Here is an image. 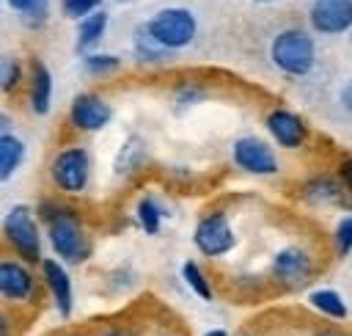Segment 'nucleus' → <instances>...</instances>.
I'll return each instance as SVG.
<instances>
[{
  "label": "nucleus",
  "mask_w": 352,
  "mask_h": 336,
  "mask_svg": "<svg viewBox=\"0 0 352 336\" xmlns=\"http://www.w3.org/2000/svg\"><path fill=\"white\" fill-rule=\"evenodd\" d=\"M0 336H16V317L0 306Z\"/></svg>",
  "instance_id": "30"
},
{
  "label": "nucleus",
  "mask_w": 352,
  "mask_h": 336,
  "mask_svg": "<svg viewBox=\"0 0 352 336\" xmlns=\"http://www.w3.org/2000/svg\"><path fill=\"white\" fill-rule=\"evenodd\" d=\"M330 245L338 259L352 256V215H341L330 231Z\"/></svg>",
  "instance_id": "25"
},
{
  "label": "nucleus",
  "mask_w": 352,
  "mask_h": 336,
  "mask_svg": "<svg viewBox=\"0 0 352 336\" xmlns=\"http://www.w3.org/2000/svg\"><path fill=\"white\" fill-rule=\"evenodd\" d=\"M22 77H25L22 63H19L14 55L0 52V91H3V94L16 91V85L22 83Z\"/></svg>",
  "instance_id": "26"
},
{
  "label": "nucleus",
  "mask_w": 352,
  "mask_h": 336,
  "mask_svg": "<svg viewBox=\"0 0 352 336\" xmlns=\"http://www.w3.org/2000/svg\"><path fill=\"white\" fill-rule=\"evenodd\" d=\"M28 157V143L16 132H3L0 135V185L11 182L19 168L25 165Z\"/></svg>",
  "instance_id": "19"
},
{
  "label": "nucleus",
  "mask_w": 352,
  "mask_h": 336,
  "mask_svg": "<svg viewBox=\"0 0 352 336\" xmlns=\"http://www.w3.org/2000/svg\"><path fill=\"white\" fill-rule=\"evenodd\" d=\"M132 52L140 63H165L170 58V52L165 47H160L151 33L146 30V25H138L135 33H132Z\"/></svg>",
  "instance_id": "22"
},
{
  "label": "nucleus",
  "mask_w": 352,
  "mask_h": 336,
  "mask_svg": "<svg viewBox=\"0 0 352 336\" xmlns=\"http://www.w3.org/2000/svg\"><path fill=\"white\" fill-rule=\"evenodd\" d=\"M270 61L286 77H305L316 66V41L305 28H283L270 41Z\"/></svg>",
  "instance_id": "4"
},
{
  "label": "nucleus",
  "mask_w": 352,
  "mask_h": 336,
  "mask_svg": "<svg viewBox=\"0 0 352 336\" xmlns=\"http://www.w3.org/2000/svg\"><path fill=\"white\" fill-rule=\"evenodd\" d=\"M162 336H179V333H162Z\"/></svg>",
  "instance_id": "38"
},
{
  "label": "nucleus",
  "mask_w": 352,
  "mask_h": 336,
  "mask_svg": "<svg viewBox=\"0 0 352 336\" xmlns=\"http://www.w3.org/2000/svg\"><path fill=\"white\" fill-rule=\"evenodd\" d=\"M99 8H102V0H60L63 17H69V19H74V22L85 19L88 14H94V11H99Z\"/></svg>",
  "instance_id": "27"
},
{
  "label": "nucleus",
  "mask_w": 352,
  "mask_h": 336,
  "mask_svg": "<svg viewBox=\"0 0 352 336\" xmlns=\"http://www.w3.org/2000/svg\"><path fill=\"white\" fill-rule=\"evenodd\" d=\"M270 281L280 289V292H300L308 289L314 275L319 273V262L316 253L302 245V242H289L283 248H278L270 259Z\"/></svg>",
  "instance_id": "5"
},
{
  "label": "nucleus",
  "mask_w": 352,
  "mask_h": 336,
  "mask_svg": "<svg viewBox=\"0 0 352 336\" xmlns=\"http://www.w3.org/2000/svg\"><path fill=\"white\" fill-rule=\"evenodd\" d=\"M305 306L327 325H344L352 317L346 297L336 286H311L305 292Z\"/></svg>",
  "instance_id": "14"
},
{
  "label": "nucleus",
  "mask_w": 352,
  "mask_h": 336,
  "mask_svg": "<svg viewBox=\"0 0 352 336\" xmlns=\"http://www.w3.org/2000/svg\"><path fill=\"white\" fill-rule=\"evenodd\" d=\"M308 336H352V330H346L341 325H316Z\"/></svg>",
  "instance_id": "31"
},
{
  "label": "nucleus",
  "mask_w": 352,
  "mask_h": 336,
  "mask_svg": "<svg viewBox=\"0 0 352 336\" xmlns=\"http://www.w3.org/2000/svg\"><path fill=\"white\" fill-rule=\"evenodd\" d=\"M50 185L58 196L77 198L91 187V174H94V160L91 151L82 143H69L60 146L52 160H50Z\"/></svg>",
  "instance_id": "3"
},
{
  "label": "nucleus",
  "mask_w": 352,
  "mask_h": 336,
  "mask_svg": "<svg viewBox=\"0 0 352 336\" xmlns=\"http://www.w3.org/2000/svg\"><path fill=\"white\" fill-rule=\"evenodd\" d=\"M113 121V107L102 94L82 91L69 105V124L82 135H96Z\"/></svg>",
  "instance_id": "11"
},
{
  "label": "nucleus",
  "mask_w": 352,
  "mask_h": 336,
  "mask_svg": "<svg viewBox=\"0 0 352 336\" xmlns=\"http://www.w3.org/2000/svg\"><path fill=\"white\" fill-rule=\"evenodd\" d=\"M6 3L11 6V11H16L22 25L30 30L44 28V22L50 19V0H6Z\"/></svg>",
  "instance_id": "23"
},
{
  "label": "nucleus",
  "mask_w": 352,
  "mask_h": 336,
  "mask_svg": "<svg viewBox=\"0 0 352 336\" xmlns=\"http://www.w3.org/2000/svg\"><path fill=\"white\" fill-rule=\"evenodd\" d=\"M253 3H278V0H253Z\"/></svg>",
  "instance_id": "37"
},
{
  "label": "nucleus",
  "mask_w": 352,
  "mask_h": 336,
  "mask_svg": "<svg viewBox=\"0 0 352 336\" xmlns=\"http://www.w3.org/2000/svg\"><path fill=\"white\" fill-rule=\"evenodd\" d=\"M192 245L204 259H223L236 248V229L226 209H206L192 229Z\"/></svg>",
  "instance_id": "8"
},
{
  "label": "nucleus",
  "mask_w": 352,
  "mask_h": 336,
  "mask_svg": "<svg viewBox=\"0 0 352 336\" xmlns=\"http://www.w3.org/2000/svg\"><path fill=\"white\" fill-rule=\"evenodd\" d=\"M231 162L242 174L258 176V179H267V176H278L280 174L278 151L272 149L270 140H264L258 135H239L231 143Z\"/></svg>",
  "instance_id": "9"
},
{
  "label": "nucleus",
  "mask_w": 352,
  "mask_h": 336,
  "mask_svg": "<svg viewBox=\"0 0 352 336\" xmlns=\"http://www.w3.org/2000/svg\"><path fill=\"white\" fill-rule=\"evenodd\" d=\"M132 215H135V223H138V229H140L143 234L157 237V234L162 231V223H165L168 209L162 207V201H160L157 196L143 193V196H138V201H135V207H132Z\"/></svg>",
  "instance_id": "20"
},
{
  "label": "nucleus",
  "mask_w": 352,
  "mask_h": 336,
  "mask_svg": "<svg viewBox=\"0 0 352 336\" xmlns=\"http://www.w3.org/2000/svg\"><path fill=\"white\" fill-rule=\"evenodd\" d=\"M300 198L308 204V207H341L346 204V193L338 182L336 174H311L302 179L300 185Z\"/></svg>",
  "instance_id": "15"
},
{
  "label": "nucleus",
  "mask_w": 352,
  "mask_h": 336,
  "mask_svg": "<svg viewBox=\"0 0 352 336\" xmlns=\"http://www.w3.org/2000/svg\"><path fill=\"white\" fill-rule=\"evenodd\" d=\"M201 336H231V330L223 328V325H214V328H206Z\"/></svg>",
  "instance_id": "35"
},
{
  "label": "nucleus",
  "mask_w": 352,
  "mask_h": 336,
  "mask_svg": "<svg viewBox=\"0 0 352 336\" xmlns=\"http://www.w3.org/2000/svg\"><path fill=\"white\" fill-rule=\"evenodd\" d=\"M38 278L44 286V295L50 300V306L55 308V314L60 319H69L74 314V281L72 273L63 262H58L55 256H44V262L38 264Z\"/></svg>",
  "instance_id": "10"
},
{
  "label": "nucleus",
  "mask_w": 352,
  "mask_h": 336,
  "mask_svg": "<svg viewBox=\"0 0 352 336\" xmlns=\"http://www.w3.org/2000/svg\"><path fill=\"white\" fill-rule=\"evenodd\" d=\"M308 25L319 36H341L352 30V0H311Z\"/></svg>",
  "instance_id": "13"
},
{
  "label": "nucleus",
  "mask_w": 352,
  "mask_h": 336,
  "mask_svg": "<svg viewBox=\"0 0 352 336\" xmlns=\"http://www.w3.org/2000/svg\"><path fill=\"white\" fill-rule=\"evenodd\" d=\"M30 88H28V105L36 116H47L52 110V94H55V80H52V72L47 69L44 61L33 58L30 61Z\"/></svg>",
  "instance_id": "16"
},
{
  "label": "nucleus",
  "mask_w": 352,
  "mask_h": 336,
  "mask_svg": "<svg viewBox=\"0 0 352 336\" xmlns=\"http://www.w3.org/2000/svg\"><path fill=\"white\" fill-rule=\"evenodd\" d=\"M338 102H341V107L352 116V77H346V83L341 85V91H338Z\"/></svg>",
  "instance_id": "32"
},
{
  "label": "nucleus",
  "mask_w": 352,
  "mask_h": 336,
  "mask_svg": "<svg viewBox=\"0 0 352 336\" xmlns=\"http://www.w3.org/2000/svg\"><path fill=\"white\" fill-rule=\"evenodd\" d=\"M107 22H110V14L104 8L88 14L85 19L77 22V30H74V52L77 55H85V52H94V47L104 39L107 33Z\"/></svg>",
  "instance_id": "17"
},
{
  "label": "nucleus",
  "mask_w": 352,
  "mask_h": 336,
  "mask_svg": "<svg viewBox=\"0 0 352 336\" xmlns=\"http://www.w3.org/2000/svg\"><path fill=\"white\" fill-rule=\"evenodd\" d=\"M264 129L270 135V140L278 146V149H286V151H297L308 143V124L300 113L289 110V107H272L267 110L264 116Z\"/></svg>",
  "instance_id": "12"
},
{
  "label": "nucleus",
  "mask_w": 352,
  "mask_h": 336,
  "mask_svg": "<svg viewBox=\"0 0 352 336\" xmlns=\"http://www.w3.org/2000/svg\"><path fill=\"white\" fill-rule=\"evenodd\" d=\"M0 237L11 256L38 267L44 262V226L36 215V207L30 204H14L0 218Z\"/></svg>",
  "instance_id": "2"
},
{
  "label": "nucleus",
  "mask_w": 352,
  "mask_h": 336,
  "mask_svg": "<svg viewBox=\"0 0 352 336\" xmlns=\"http://www.w3.org/2000/svg\"><path fill=\"white\" fill-rule=\"evenodd\" d=\"M121 3H126V0H121Z\"/></svg>",
  "instance_id": "40"
},
{
  "label": "nucleus",
  "mask_w": 352,
  "mask_h": 336,
  "mask_svg": "<svg viewBox=\"0 0 352 336\" xmlns=\"http://www.w3.org/2000/svg\"><path fill=\"white\" fill-rule=\"evenodd\" d=\"M146 162H148L146 140L138 138V135H129V138L121 143V149H118V154H116V160H113V174L126 179V176L138 174Z\"/></svg>",
  "instance_id": "21"
},
{
  "label": "nucleus",
  "mask_w": 352,
  "mask_h": 336,
  "mask_svg": "<svg viewBox=\"0 0 352 336\" xmlns=\"http://www.w3.org/2000/svg\"><path fill=\"white\" fill-rule=\"evenodd\" d=\"M179 278H182V284H184L198 300H204V303H214V300H217V286H214L212 275L206 273V267H204L201 262L184 259L182 267H179Z\"/></svg>",
  "instance_id": "18"
},
{
  "label": "nucleus",
  "mask_w": 352,
  "mask_h": 336,
  "mask_svg": "<svg viewBox=\"0 0 352 336\" xmlns=\"http://www.w3.org/2000/svg\"><path fill=\"white\" fill-rule=\"evenodd\" d=\"M80 66L85 74L91 77H110L121 69V58L116 52H102V50H94V52H85L80 55Z\"/></svg>",
  "instance_id": "24"
},
{
  "label": "nucleus",
  "mask_w": 352,
  "mask_h": 336,
  "mask_svg": "<svg viewBox=\"0 0 352 336\" xmlns=\"http://www.w3.org/2000/svg\"><path fill=\"white\" fill-rule=\"evenodd\" d=\"M239 336H264V333H256V330H245V333H239Z\"/></svg>",
  "instance_id": "36"
},
{
  "label": "nucleus",
  "mask_w": 352,
  "mask_h": 336,
  "mask_svg": "<svg viewBox=\"0 0 352 336\" xmlns=\"http://www.w3.org/2000/svg\"><path fill=\"white\" fill-rule=\"evenodd\" d=\"M36 215L44 226V240L58 262H63L66 267H80L94 256L91 231L77 207L52 196L36 204Z\"/></svg>",
  "instance_id": "1"
},
{
  "label": "nucleus",
  "mask_w": 352,
  "mask_h": 336,
  "mask_svg": "<svg viewBox=\"0 0 352 336\" xmlns=\"http://www.w3.org/2000/svg\"><path fill=\"white\" fill-rule=\"evenodd\" d=\"M349 44H352V30H349Z\"/></svg>",
  "instance_id": "39"
},
{
  "label": "nucleus",
  "mask_w": 352,
  "mask_h": 336,
  "mask_svg": "<svg viewBox=\"0 0 352 336\" xmlns=\"http://www.w3.org/2000/svg\"><path fill=\"white\" fill-rule=\"evenodd\" d=\"M3 132H14V118L0 110V135H3Z\"/></svg>",
  "instance_id": "34"
},
{
  "label": "nucleus",
  "mask_w": 352,
  "mask_h": 336,
  "mask_svg": "<svg viewBox=\"0 0 352 336\" xmlns=\"http://www.w3.org/2000/svg\"><path fill=\"white\" fill-rule=\"evenodd\" d=\"M96 336H138L132 328H121V325H113V328H104V330H99Z\"/></svg>",
  "instance_id": "33"
},
{
  "label": "nucleus",
  "mask_w": 352,
  "mask_h": 336,
  "mask_svg": "<svg viewBox=\"0 0 352 336\" xmlns=\"http://www.w3.org/2000/svg\"><path fill=\"white\" fill-rule=\"evenodd\" d=\"M173 99H176L179 107H190V105L206 99V91H204L201 85H195V83H182V85L173 91Z\"/></svg>",
  "instance_id": "28"
},
{
  "label": "nucleus",
  "mask_w": 352,
  "mask_h": 336,
  "mask_svg": "<svg viewBox=\"0 0 352 336\" xmlns=\"http://www.w3.org/2000/svg\"><path fill=\"white\" fill-rule=\"evenodd\" d=\"M143 25L151 33V39L168 52L187 50L198 36V19L187 6H165L154 11Z\"/></svg>",
  "instance_id": "7"
},
{
  "label": "nucleus",
  "mask_w": 352,
  "mask_h": 336,
  "mask_svg": "<svg viewBox=\"0 0 352 336\" xmlns=\"http://www.w3.org/2000/svg\"><path fill=\"white\" fill-rule=\"evenodd\" d=\"M336 176H338V182H341V187H344V193H346V204H349V209H352V154H344V157L338 160Z\"/></svg>",
  "instance_id": "29"
},
{
  "label": "nucleus",
  "mask_w": 352,
  "mask_h": 336,
  "mask_svg": "<svg viewBox=\"0 0 352 336\" xmlns=\"http://www.w3.org/2000/svg\"><path fill=\"white\" fill-rule=\"evenodd\" d=\"M41 278L33 264L6 253L0 256V303L11 308H33L41 300Z\"/></svg>",
  "instance_id": "6"
}]
</instances>
